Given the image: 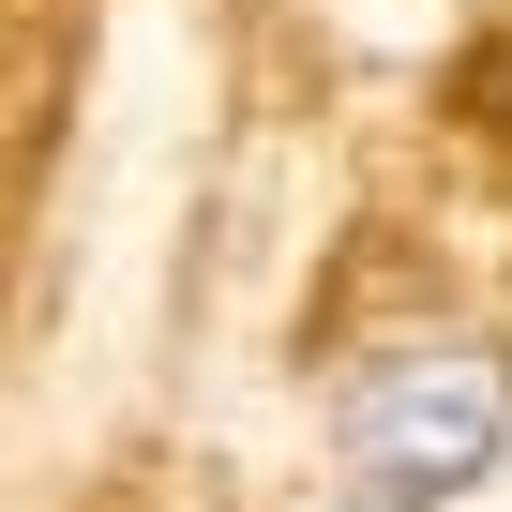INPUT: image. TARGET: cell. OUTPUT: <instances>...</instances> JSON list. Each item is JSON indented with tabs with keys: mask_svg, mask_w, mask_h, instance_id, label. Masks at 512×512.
Masks as SVG:
<instances>
[{
	"mask_svg": "<svg viewBox=\"0 0 512 512\" xmlns=\"http://www.w3.org/2000/svg\"><path fill=\"white\" fill-rule=\"evenodd\" d=\"M347 512H422V497H347Z\"/></svg>",
	"mask_w": 512,
	"mask_h": 512,
	"instance_id": "obj_2",
	"label": "cell"
},
{
	"mask_svg": "<svg viewBox=\"0 0 512 512\" xmlns=\"http://www.w3.org/2000/svg\"><path fill=\"white\" fill-rule=\"evenodd\" d=\"M497 452H512V362L497 347H392V362H362L332 392V467L362 497L452 512Z\"/></svg>",
	"mask_w": 512,
	"mask_h": 512,
	"instance_id": "obj_1",
	"label": "cell"
}]
</instances>
